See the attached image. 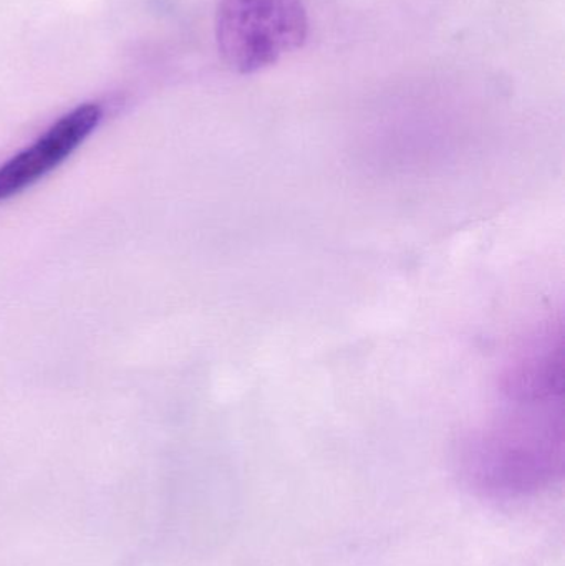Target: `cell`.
Listing matches in <instances>:
<instances>
[{
  "mask_svg": "<svg viewBox=\"0 0 565 566\" xmlns=\"http://www.w3.org/2000/svg\"><path fill=\"white\" fill-rule=\"evenodd\" d=\"M563 323L546 322L513 353L494 415L464 442L468 481L488 497H523L563 471Z\"/></svg>",
  "mask_w": 565,
  "mask_h": 566,
  "instance_id": "obj_1",
  "label": "cell"
},
{
  "mask_svg": "<svg viewBox=\"0 0 565 566\" xmlns=\"http://www.w3.org/2000/svg\"><path fill=\"white\" fill-rule=\"evenodd\" d=\"M302 0H219L216 42L222 62L241 75L261 72L307 39Z\"/></svg>",
  "mask_w": 565,
  "mask_h": 566,
  "instance_id": "obj_2",
  "label": "cell"
},
{
  "mask_svg": "<svg viewBox=\"0 0 565 566\" xmlns=\"http://www.w3.org/2000/svg\"><path fill=\"white\" fill-rule=\"evenodd\" d=\"M102 108L85 103L60 118L39 142L0 166V199L33 185L69 158L98 126Z\"/></svg>",
  "mask_w": 565,
  "mask_h": 566,
  "instance_id": "obj_3",
  "label": "cell"
}]
</instances>
